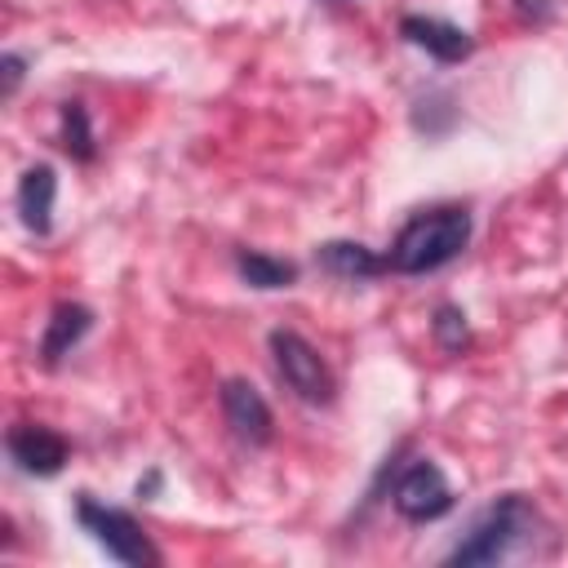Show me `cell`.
Returning a JSON list of instances; mask_svg holds the SVG:
<instances>
[{"label": "cell", "mask_w": 568, "mask_h": 568, "mask_svg": "<svg viewBox=\"0 0 568 568\" xmlns=\"http://www.w3.org/2000/svg\"><path fill=\"white\" fill-rule=\"evenodd\" d=\"M9 457L27 475H58L67 466V439L53 435L49 426H13L9 430Z\"/></svg>", "instance_id": "cell-8"}, {"label": "cell", "mask_w": 568, "mask_h": 568, "mask_svg": "<svg viewBox=\"0 0 568 568\" xmlns=\"http://www.w3.org/2000/svg\"><path fill=\"white\" fill-rule=\"evenodd\" d=\"M271 355H275V368H280V377L288 382V390L297 399H306V404H328L333 399V373L306 337H297L288 328H275L271 333Z\"/></svg>", "instance_id": "cell-3"}, {"label": "cell", "mask_w": 568, "mask_h": 568, "mask_svg": "<svg viewBox=\"0 0 568 568\" xmlns=\"http://www.w3.org/2000/svg\"><path fill=\"white\" fill-rule=\"evenodd\" d=\"M53 195H58V173L49 164H31L18 182V213H22V226L36 231V235H49L53 226Z\"/></svg>", "instance_id": "cell-9"}, {"label": "cell", "mask_w": 568, "mask_h": 568, "mask_svg": "<svg viewBox=\"0 0 568 568\" xmlns=\"http://www.w3.org/2000/svg\"><path fill=\"white\" fill-rule=\"evenodd\" d=\"M399 36L417 49H426L435 62H462L475 53V36L453 27V22H439V18H422V13H408L399 22Z\"/></svg>", "instance_id": "cell-7"}, {"label": "cell", "mask_w": 568, "mask_h": 568, "mask_svg": "<svg viewBox=\"0 0 568 568\" xmlns=\"http://www.w3.org/2000/svg\"><path fill=\"white\" fill-rule=\"evenodd\" d=\"M22 67H27V62H22L18 53H4V58H0V71H4V84H0V93H4V98H13V89L22 84Z\"/></svg>", "instance_id": "cell-15"}, {"label": "cell", "mask_w": 568, "mask_h": 568, "mask_svg": "<svg viewBox=\"0 0 568 568\" xmlns=\"http://www.w3.org/2000/svg\"><path fill=\"white\" fill-rule=\"evenodd\" d=\"M395 510L413 524H430L453 510V488L435 462H413L395 484Z\"/></svg>", "instance_id": "cell-5"}, {"label": "cell", "mask_w": 568, "mask_h": 568, "mask_svg": "<svg viewBox=\"0 0 568 568\" xmlns=\"http://www.w3.org/2000/svg\"><path fill=\"white\" fill-rule=\"evenodd\" d=\"M75 519L98 537V546H106V555H115L120 564H160V550L146 541V532L133 524V515L115 510V506H98L93 497L75 501Z\"/></svg>", "instance_id": "cell-4"}, {"label": "cell", "mask_w": 568, "mask_h": 568, "mask_svg": "<svg viewBox=\"0 0 568 568\" xmlns=\"http://www.w3.org/2000/svg\"><path fill=\"white\" fill-rule=\"evenodd\" d=\"M470 240V213L448 204V209H430L417 213L413 222H404V231L390 244V271L399 275H426L439 271L444 262H453Z\"/></svg>", "instance_id": "cell-1"}, {"label": "cell", "mask_w": 568, "mask_h": 568, "mask_svg": "<svg viewBox=\"0 0 568 568\" xmlns=\"http://www.w3.org/2000/svg\"><path fill=\"white\" fill-rule=\"evenodd\" d=\"M515 9H519V18H532V22H541V18L550 13V0H515Z\"/></svg>", "instance_id": "cell-16"}, {"label": "cell", "mask_w": 568, "mask_h": 568, "mask_svg": "<svg viewBox=\"0 0 568 568\" xmlns=\"http://www.w3.org/2000/svg\"><path fill=\"white\" fill-rule=\"evenodd\" d=\"M155 488H160V475H155V470H151L146 479H138V497H146V493H155Z\"/></svg>", "instance_id": "cell-17"}, {"label": "cell", "mask_w": 568, "mask_h": 568, "mask_svg": "<svg viewBox=\"0 0 568 568\" xmlns=\"http://www.w3.org/2000/svg\"><path fill=\"white\" fill-rule=\"evenodd\" d=\"M528 528H532L528 501H524V497H501V501L466 532V541L453 546L448 564H497V559H506V555L528 537Z\"/></svg>", "instance_id": "cell-2"}, {"label": "cell", "mask_w": 568, "mask_h": 568, "mask_svg": "<svg viewBox=\"0 0 568 568\" xmlns=\"http://www.w3.org/2000/svg\"><path fill=\"white\" fill-rule=\"evenodd\" d=\"M235 266H240V275H244L253 288H288V284L297 280V266H293V262L266 257V253H248V248L235 257Z\"/></svg>", "instance_id": "cell-12"}, {"label": "cell", "mask_w": 568, "mask_h": 568, "mask_svg": "<svg viewBox=\"0 0 568 568\" xmlns=\"http://www.w3.org/2000/svg\"><path fill=\"white\" fill-rule=\"evenodd\" d=\"M62 151L80 164H89L98 155V142H93V129H89V111L84 102H67L62 106Z\"/></svg>", "instance_id": "cell-13"}, {"label": "cell", "mask_w": 568, "mask_h": 568, "mask_svg": "<svg viewBox=\"0 0 568 568\" xmlns=\"http://www.w3.org/2000/svg\"><path fill=\"white\" fill-rule=\"evenodd\" d=\"M315 262L328 271V275H342V280H368V275H382L390 271L386 257H377L373 248L355 244V240H328L315 248Z\"/></svg>", "instance_id": "cell-11"}, {"label": "cell", "mask_w": 568, "mask_h": 568, "mask_svg": "<svg viewBox=\"0 0 568 568\" xmlns=\"http://www.w3.org/2000/svg\"><path fill=\"white\" fill-rule=\"evenodd\" d=\"M222 417L235 430V439H244V444H266L271 439V408L257 395V386L244 382V377L222 382Z\"/></svg>", "instance_id": "cell-6"}, {"label": "cell", "mask_w": 568, "mask_h": 568, "mask_svg": "<svg viewBox=\"0 0 568 568\" xmlns=\"http://www.w3.org/2000/svg\"><path fill=\"white\" fill-rule=\"evenodd\" d=\"M430 328H435V342L444 346V351H462L466 342H470V328H466V315L457 311V306H439L435 311V320H430Z\"/></svg>", "instance_id": "cell-14"}, {"label": "cell", "mask_w": 568, "mask_h": 568, "mask_svg": "<svg viewBox=\"0 0 568 568\" xmlns=\"http://www.w3.org/2000/svg\"><path fill=\"white\" fill-rule=\"evenodd\" d=\"M89 324H93V311H89V306H80V302H58L53 315H49V324H44V337H40V359L53 368L62 355H71V346L89 333Z\"/></svg>", "instance_id": "cell-10"}]
</instances>
